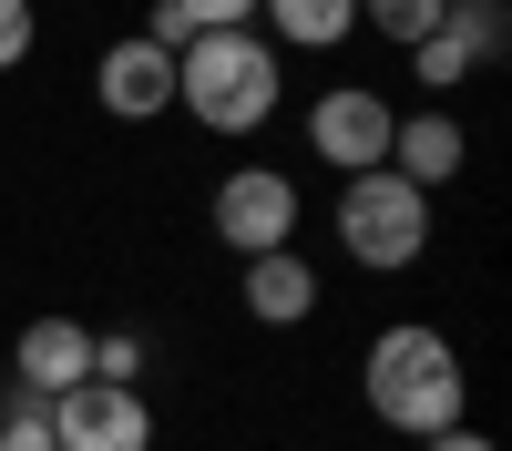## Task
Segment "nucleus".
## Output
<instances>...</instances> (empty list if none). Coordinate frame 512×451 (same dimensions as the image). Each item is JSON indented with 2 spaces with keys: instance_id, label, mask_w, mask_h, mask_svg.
<instances>
[{
  "instance_id": "f257e3e1",
  "label": "nucleus",
  "mask_w": 512,
  "mask_h": 451,
  "mask_svg": "<svg viewBox=\"0 0 512 451\" xmlns=\"http://www.w3.org/2000/svg\"><path fill=\"white\" fill-rule=\"evenodd\" d=\"M359 390H369V421H390L400 441H431L461 421V400H472V380H461V359L441 328H420V318H390L369 339L359 359Z\"/></svg>"
},
{
  "instance_id": "f03ea898",
  "label": "nucleus",
  "mask_w": 512,
  "mask_h": 451,
  "mask_svg": "<svg viewBox=\"0 0 512 451\" xmlns=\"http://www.w3.org/2000/svg\"><path fill=\"white\" fill-rule=\"evenodd\" d=\"M175 103L205 134H256L277 113V41L267 31H195L175 52Z\"/></svg>"
},
{
  "instance_id": "7ed1b4c3",
  "label": "nucleus",
  "mask_w": 512,
  "mask_h": 451,
  "mask_svg": "<svg viewBox=\"0 0 512 451\" xmlns=\"http://www.w3.org/2000/svg\"><path fill=\"white\" fill-rule=\"evenodd\" d=\"M338 246H349L369 277L410 267L420 246H431V195L400 185L390 164H369V175H349V195H338Z\"/></svg>"
},
{
  "instance_id": "20e7f679",
  "label": "nucleus",
  "mask_w": 512,
  "mask_h": 451,
  "mask_svg": "<svg viewBox=\"0 0 512 451\" xmlns=\"http://www.w3.org/2000/svg\"><path fill=\"white\" fill-rule=\"evenodd\" d=\"M205 226H216L236 257H277V246H297V185L277 164H236L216 185V205H205Z\"/></svg>"
},
{
  "instance_id": "39448f33",
  "label": "nucleus",
  "mask_w": 512,
  "mask_h": 451,
  "mask_svg": "<svg viewBox=\"0 0 512 451\" xmlns=\"http://www.w3.org/2000/svg\"><path fill=\"white\" fill-rule=\"evenodd\" d=\"M41 421H52L62 451H154V410L123 380H82V390H62L52 410H41Z\"/></svg>"
},
{
  "instance_id": "423d86ee",
  "label": "nucleus",
  "mask_w": 512,
  "mask_h": 451,
  "mask_svg": "<svg viewBox=\"0 0 512 451\" xmlns=\"http://www.w3.org/2000/svg\"><path fill=\"white\" fill-rule=\"evenodd\" d=\"M390 134H400V103L369 93V82H338V93H318V113H308V144L338 164V175L390 164Z\"/></svg>"
},
{
  "instance_id": "0eeeda50",
  "label": "nucleus",
  "mask_w": 512,
  "mask_h": 451,
  "mask_svg": "<svg viewBox=\"0 0 512 451\" xmlns=\"http://www.w3.org/2000/svg\"><path fill=\"white\" fill-rule=\"evenodd\" d=\"M93 103H103L113 123H154V113H175V52H164V41H144V31H123L113 52L93 62Z\"/></svg>"
},
{
  "instance_id": "6e6552de",
  "label": "nucleus",
  "mask_w": 512,
  "mask_h": 451,
  "mask_svg": "<svg viewBox=\"0 0 512 451\" xmlns=\"http://www.w3.org/2000/svg\"><path fill=\"white\" fill-rule=\"evenodd\" d=\"M93 380V328L82 318H31L21 339H11V390H31L41 410H52L62 390Z\"/></svg>"
},
{
  "instance_id": "1a4fd4ad",
  "label": "nucleus",
  "mask_w": 512,
  "mask_h": 451,
  "mask_svg": "<svg viewBox=\"0 0 512 451\" xmlns=\"http://www.w3.org/2000/svg\"><path fill=\"white\" fill-rule=\"evenodd\" d=\"M461 164H472V134H461L451 113H400V134H390V175H400V185L441 195Z\"/></svg>"
},
{
  "instance_id": "9d476101",
  "label": "nucleus",
  "mask_w": 512,
  "mask_h": 451,
  "mask_svg": "<svg viewBox=\"0 0 512 451\" xmlns=\"http://www.w3.org/2000/svg\"><path fill=\"white\" fill-rule=\"evenodd\" d=\"M246 318H267V328L318 318V267L297 257V246H277V257H246Z\"/></svg>"
},
{
  "instance_id": "9b49d317",
  "label": "nucleus",
  "mask_w": 512,
  "mask_h": 451,
  "mask_svg": "<svg viewBox=\"0 0 512 451\" xmlns=\"http://www.w3.org/2000/svg\"><path fill=\"white\" fill-rule=\"evenodd\" d=\"M256 11H267L297 52H328V41H349L359 31V0H256Z\"/></svg>"
},
{
  "instance_id": "f8f14e48",
  "label": "nucleus",
  "mask_w": 512,
  "mask_h": 451,
  "mask_svg": "<svg viewBox=\"0 0 512 451\" xmlns=\"http://www.w3.org/2000/svg\"><path fill=\"white\" fill-rule=\"evenodd\" d=\"M441 31L472 52V72L482 62H502L512 52V0H441Z\"/></svg>"
},
{
  "instance_id": "ddd939ff",
  "label": "nucleus",
  "mask_w": 512,
  "mask_h": 451,
  "mask_svg": "<svg viewBox=\"0 0 512 451\" xmlns=\"http://www.w3.org/2000/svg\"><path fill=\"white\" fill-rule=\"evenodd\" d=\"M410 72H420V93H461V82H472V52H461L451 31H420L410 41Z\"/></svg>"
},
{
  "instance_id": "4468645a",
  "label": "nucleus",
  "mask_w": 512,
  "mask_h": 451,
  "mask_svg": "<svg viewBox=\"0 0 512 451\" xmlns=\"http://www.w3.org/2000/svg\"><path fill=\"white\" fill-rule=\"evenodd\" d=\"M359 21H369L379 41H400V52H410L420 31H441V0H359Z\"/></svg>"
},
{
  "instance_id": "2eb2a0df",
  "label": "nucleus",
  "mask_w": 512,
  "mask_h": 451,
  "mask_svg": "<svg viewBox=\"0 0 512 451\" xmlns=\"http://www.w3.org/2000/svg\"><path fill=\"white\" fill-rule=\"evenodd\" d=\"M0 451H62V441H52V421H41V400H31V390H11V410H0Z\"/></svg>"
},
{
  "instance_id": "dca6fc26",
  "label": "nucleus",
  "mask_w": 512,
  "mask_h": 451,
  "mask_svg": "<svg viewBox=\"0 0 512 451\" xmlns=\"http://www.w3.org/2000/svg\"><path fill=\"white\" fill-rule=\"evenodd\" d=\"M93 380H123V390L144 380V339H134V328H113V339H93Z\"/></svg>"
},
{
  "instance_id": "f3484780",
  "label": "nucleus",
  "mask_w": 512,
  "mask_h": 451,
  "mask_svg": "<svg viewBox=\"0 0 512 451\" xmlns=\"http://www.w3.org/2000/svg\"><path fill=\"white\" fill-rule=\"evenodd\" d=\"M31 62V0H0V72Z\"/></svg>"
},
{
  "instance_id": "a211bd4d",
  "label": "nucleus",
  "mask_w": 512,
  "mask_h": 451,
  "mask_svg": "<svg viewBox=\"0 0 512 451\" xmlns=\"http://www.w3.org/2000/svg\"><path fill=\"white\" fill-rule=\"evenodd\" d=\"M175 11H185L195 31H246V21H256V0H175Z\"/></svg>"
},
{
  "instance_id": "6ab92c4d",
  "label": "nucleus",
  "mask_w": 512,
  "mask_h": 451,
  "mask_svg": "<svg viewBox=\"0 0 512 451\" xmlns=\"http://www.w3.org/2000/svg\"><path fill=\"white\" fill-rule=\"evenodd\" d=\"M420 451H502V441H482L472 421H451V431H431V441H420Z\"/></svg>"
}]
</instances>
